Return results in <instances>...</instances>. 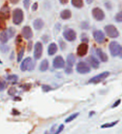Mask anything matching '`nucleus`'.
<instances>
[{
    "label": "nucleus",
    "instance_id": "1a4fd4ad",
    "mask_svg": "<svg viewBox=\"0 0 122 134\" xmlns=\"http://www.w3.org/2000/svg\"><path fill=\"white\" fill-rule=\"evenodd\" d=\"M42 53H43V45L40 42H37L34 45V54H33L36 60H39L41 58Z\"/></svg>",
    "mask_w": 122,
    "mask_h": 134
},
{
    "label": "nucleus",
    "instance_id": "37998d69",
    "mask_svg": "<svg viewBox=\"0 0 122 134\" xmlns=\"http://www.w3.org/2000/svg\"><path fill=\"white\" fill-rule=\"evenodd\" d=\"M119 56H120V58H122V49H121V51H120V54H119Z\"/></svg>",
    "mask_w": 122,
    "mask_h": 134
},
{
    "label": "nucleus",
    "instance_id": "a19ab883",
    "mask_svg": "<svg viewBox=\"0 0 122 134\" xmlns=\"http://www.w3.org/2000/svg\"><path fill=\"white\" fill-rule=\"evenodd\" d=\"M69 0H60V2L62 3V4H66L67 3H68Z\"/></svg>",
    "mask_w": 122,
    "mask_h": 134
},
{
    "label": "nucleus",
    "instance_id": "dca6fc26",
    "mask_svg": "<svg viewBox=\"0 0 122 134\" xmlns=\"http://www.w3.org/2000/svg\"><path fill=\"white\" fill-rule=\"evenodd\" d=\"M58 50V47H57V44H54V43H52L50 44L49 48H48V53L49 55H53V54H54Z\"/></svg>",
    "mask_w": 122,
    "mask_h": 134
},
{
    "label": "nucleus",
    "instance_id": "aec40b11",
    "mask_svg": "<svg viewBox=\"0 0 122 134\" xmlns=\"http://www.w3.org/2000/svg\"><path fill=\"white\" fill-rule=\"evenodd\" d=\"M8 32L7 31H3L0 34V41L2 42L3 44H5L8 40Z\"/></svg>",
    "mask_w": 122,
    "mask_h": 134
},
{
    "label": "nucleus",
    "instance_id": "b1692460",
    "mask_svg": "<svg viewBox=\"0 0 122 134\" xmlns=\"http://www.w3.org/2000/svg\"><path fill=\"white\" fill-rule=\"evenodd\" d=\"M79 112H76V113H74V114H72L71 116H69L68 117V118H67V119L65 120V122L68 123V122H69V121H73L74 119H75V118H76V117L79 116Z\"/></svg>",
    "mask_w": 122,
    "mask_h": 134
},
{
    "label": "nucleus",
    "instance_id": "39448f33",
    "mask_svg": "<svg viewBox=\"0 0 122 134\" xmlns=\"http://www.w3.org/2000/svg\"><path fill=\"white\" fill-rule=\"evenodd\" d=\"M109 75H110V72H108V71H104V72L100 73L98 75H96V76L91 78L89 81V83H91V84L100 83V82L103 81L104 79H106L109 76Z\"/></svg>",
    "mask_w": 122,
    "mask_h": 134
},
{
    "label": "nucleus",
    "instance_id": "5701e85b",
    "mask_svg": "<svg viewBox=\"0 0 122 134\" xmlns=\"http://www.w3.org/2000/svg\"><path fill=\"white\" fill-rule=\"evenodd\" d=\"M119 121H113V122L111 123H106V124H103L101 126V128H109V127H114L115 125H116L117 123H118Z\"/></svg>",
    "mask_w": 122,
    "mask_h": 134
},
{
    "label": "nucleus",
    "instance_id": "ea45409f",
    "mask_svg": "<svg viewBox=\"0 0 122 134\" xmlns=\"http://www.w3.org/2000/svg\"><path fill=\"white\" fill-rule=\"evenodd\" d=\"M10 3H13V4H16V3H18L19 0H9Z\"/></svg>",
    "mask_w": 122,
    "mask_h": 134
},
{
    "label": "nucleus",
    "instance_id": "f8f14e48",
    "mask_svg": "<svg viewBox=\"0 0 122 134\" xmlns=\"http://www.w3.org/2000/svg\"><path fill=\"white\" fill-rule=\"evenodd\" d=\"M94 38L97 43H103L106 40V36H104V33L101 30H96L94 32Z\"/></svg>",
    "mask_w": 122,
    "mask_h": 134
},
{
    "label": "nucleus",
    "instance_id": "0eeeda50",
    "mask_svg": "<svg viewBox=\"0 0 122 134\" xmlns=\"http://www.w3.org/2000/svg\"><path fill=\"white\" fill-rule=\"evenodd\" d=\"M92 14H93V17L97 21H101L104 19V13L100 8H95L92 10Z\"/></svg>",
    "mask_w": 122,
    "mask_h": 134
},
{
    "label": "nucleus",
    "instance_id": "2f4dec72",
    "mask_svg": "<svg viewBox=\"0 0 122 134\" xmlns=\"http://www.w3.org/2000/svg\"><path fill=\"white\" fill-rule=\"evenodd\" d=\"M42 87H43V91H51V90H52V88L50 87L49 86L44 85Z\"/></svg>",
    "mask_w": 122,
    "mask_h": 134
},
{
    "label": "nucleus",
    "instance_id": "72a5a7b5",
    "mask_svg": "<svg viewBox=\"0 0 122 134\" xmlns=\"http://www.w3.org/2000/svg\"><path fill=\"white\" fill-rule=\"evenodd\" d=\"M65 73H67V74H70V73H72V68H71V66L67 65V67L65 68Z\"/></svg>",
    "mask_w": 122,
    "mask_h": 134
},
{
    "label": "nucleus",
    "instance_id": "bb28decb",
    "mask_svg": "<svg viewBox=\"0 0 122 134\" xmlns=\"http://www.w3.org/2000/svg\"><path fill=\"white\" fill-rule=\"evenodd\" d=\"M115 20H116V22H122V11L119 12L118 14H116L115 16Z\"/></svg>",
    "mask_w": 122,
    "mask_h": 134
},
{
    "label": "nucleus",
    "instance_id": "a878e982",
    "mask_svg": "<svg viewBox=\"0 0 122 134\" xmlns=\"http://www.w3.org/2000/svg\"><path fill=\"white\" fill-rule=\"evenodd\" d=\"M7 80H8V81H13V82H15V81H17V80H18V76L15 75H9V76L7 77Z\"/></svg>",
    "mask_w": 122,
    "mask_h": 134
},
{
    "label": "nucleus",
    "instance_id": "f704fd0d",
    "mask_svg": "<svg viewBox=\"0 0 122 134\" xmlns=\"http://www.w3.org/2000/svg\"><path fill=\"white\" fill-rule=\"evenodd\" d=\"M81 26H82L83 29H89V24L86 23V22H83V23L81 24Z\"/></svg>",
    "mask_w": 122,
    "mask_h": 134
},
{
    "label": "nucleus",
    "instance_id": "423d86ee",
    "mask_svg": "<svg viewBox=\"0 0 122 134\" xmlns=\"http://www.w3.org/2000/svg\"><path fill=\"white\" fill-rule=\"evenodd\" d=\"M76 70L79 74H87L90 71V68L85 62H79L76 66Z\"/></svg>",
    "mask_w": 122,
    "mask_h": 134
},
{
    "label": "nucleus",
    "instance_id": "473e14b6",
    "mask_svg": "<svg viewBox=\"0 0 122 134\" xmlns=\"http://www.w3.org/2000/svg\"><path fill=\"white\" fill-rule=\"evenodd\" d=\"M0 50L3 52H7L8 51V47L5 45H3V46H0Z\"/></svg>",
    "mask_w": 122,
    "mask_h": 134
},
{
    "label": "nucleus",
    "instance_id": "f03ea898",
    "mask_svg": "<svg viewBox=\"0 0 122 134\" xmlns=\"http://www.w3.org/2000/svg\"><path fill=\"white\" fill-rule=\"evenodd\" d=\"M24 20V12L20 8H16L13 13V22L14 24H19Z\"/></svg>",
    "mask_w": 122,
    "mask_h": 134
},
{
    "label": "nucleus",
    "instance_id": "4c0bfd02",
    "mask_svg": "<svg viewBox=\"0 0 122 134\" xmlns=\"http://www.w3.org/2000/svg\"><path fill=\"white\" fill-rule=\"evenodd\" d=\"M63 128H64V125H60V127H59V130L56 132V133H60L62 131V130H63Z\"/></svg>",
    "mask_w": 122,
    "mask_h": 134
},
{
    "label": "nucleus",
    "instance_id": "f257e3e1",
    "mask_svg": "<svg viewBox=\"0 0 122 134\" xmlns=\"http://www.w3.org/2000/svg\"><path fill=\"white\" fill-rule=\"evenodd\" d=\"M34 65H35V63L32 60V58L30 57H28L26 59H24V60L22 61L21 63V66L20 68L23 71H25V70H32L33 68H34Z\"/></svg>",
    "mask_w": 122,
    "mask_h": 134
},
{
    "label": "nucleus",
    "instance_id": "58836bf2",
    "mask_svg": "<svg viewBox=\"0 0 122 134\" xmlns=\"http://www.w3.org/2000/svg\"><path fill=\"white\" fill-rule=\"evenodd\" d=\"M60 46H61V48H62V49H65V44H64V42H63L62 40H60Z\"/></svg>",
    "mask_w": 122,
    "mask_h": 134
},
{
    "label": "nucleus",
    "instance_id": "6e6552de",
    "mask_svg": "<svg viewBox=\"0 0 122 134\" xmlns=\"http://www.w3.org/2000/svg\"><path fill=\"white\" fill-rule=\"evenodd\" d=\"M63 35H64L65 39L68 41H74L76 39V34H75V32L73 29H66V30H65Z\"/></svg>",
    "mask_w": 122,
    "mask_h": 134
},
{
    "label": "nucleus",
    "instance_id": "7c9ffc66",
    "mask_svg": "<svg viewBox=\"0 0 122 134\" xmlns=\"http://www.w3.org/2000/svg\"><path fill=\"white\" fill-rule=\"evenodd\" d=\"M5 87V81L3 80H0V91H3Z\"/></svg>",
    "mask_w": 122,
    "mask_h": 134
},
{
    "label": "nucleus",
    "instance_id": "20e7f679",
    "mask_svg": "<svg viewBox=\"0 0 122 134\" xmlns=\"http://www.w3.org/2000/svg\"><path fill=\"white\" fill-rule=\"evenodd\" d=\"M109 48H110V51H111V54H112V56L119 55L122 49L121 46L115 41L111 42L110 45H109Z\"/></svg>",
    "mask_w": 122,
    "mask_h": 134
},
{
    "label": "nucleus",
    "instance_id": "cd10ccee",
    "mask_svg": "<svg viewBox=\"0 0 122 134\" xmlns=\"http://www.w3.org/2000/svg\"><path fill=\"white\" fill-rule=\"evenodd\" d=\"M16 89L14 87H11L9 90H8V95H10V96H14L15 95V93H16Z\"/></svg>",
    "mask_w": 122,
    "mask_h": 134
},
{
    "label": "nucleus",
    "instance_id": "c85d7f7f",
    "mask_svg": "<svg viewBox=\"0 0 122 134\" xmlns=\"http://www.w3.org/2000/svg\"><path fill=\"white\" fill-rule=\"evenodd\" d=\"M15 33V30L13 28H9L8 29V34L9 35V37H13Z\"/></svg>",
    "mask_w": 122,
    "mask_h": 134
},
{
    "label": "nucleus",
    "instance_id": "393cba45",
    "mask_svg": "<svg viewBox=\"0 0 122 134\" xmlns=\"http://www.w3.org/2000/svg\"><path fill=\"white\" fill-rule=\"evenodd\" d=\"M24 48L22 47L20 49L19 53V55H18V62H20L21 60H22V58L24 56Z\"/></svg>",
    "mask_w": 122,
    "mask_h": 134
},
{
    "label": "nucleus",
    "instance_id": "2eb2a0df",
    "mask_svg": "<svg viewBox=\"0 0 122 134\" xmlns=\"http://www.w3.org/2000/svg\"><path fill=\"white\" fill-rule=\"evenodd\" d=\"M96 53H97L98 56L100 57V59L101 60L102 62H106L108 60V56L106 55V53L103 52V50L101 49H96Z\"/></svg>",
    "mask_w": 122,
    "mask_h": 134
},
{
    "label": "nucleus",
    "instance_id": "4468645a",
    "mask_svg": "<svg viewBox=\"0 0 122 134\" xmlns=\"http://www.w3.org/2000/svg\"><path fill=\"white\" fill-rule=\"evenodd\" d=\"M88 62L90 63V65L93 67L95 69H97L99 68V65H100V62L98 61V60L96 58H95L94 56H90L87 59Z\"/></svg>",
    "mask_w": 122,
    "mask_h": 134
},
{
    "label": "nucleus",
    "instance_id": "e433bc0d",
    "mask_svg": "<svg viewBox=\"0 0 122 134\" xmlns=\"http://www.w3.org/2000/svg\"><path fill=\"white\" fill-rule=\"evenodd\" d=\"M120 102H121V100H117V102H115V103L114 105H113V106H112V107H113V108H115V107H117V106H118V105H119V104L120 103Z\"/></svg>",
    "mask_w": 122,
    "mask_h": 134
},
{
    "label": "nucleus",
    "instance_id": "c03bdc74",
    "mask_svg": "<svg viewBox=\"0 0 122 134\" xmlns=\"http://www.w3.org/2000/svg\"><path fill=\"white\" fill-rule=\"evenodd\" d=\"M0 64H2V61L1 60H0Z\"/></svg>",
    "mask_w": 122,
    "mask_h": 134
},
{
    "label": "nucleus",
    "instance_id": "4be33fe9",
    "mask_svg": "<svg viewBox=\"0 0 122 134\" xmlns=\"http://www.w3.org/2000/svg\"><path fill=\"white\" fill-rule=\"evenodd\" d=\"M48 68H49V62H48L47 60H44L40 64L39 70L41 71H45V70H48Z\"/></svg>",
    "mask_w": 122,
    "mask_h": 134
},
{
    "label": "nucleus",
    "instance_id": "a211bd4d",
    "mask_svg": "<svg viewBox=\"0 0 122 134\" xmlns=\"http://www.w3.org/2000/svg\"><path fill=\"white\" fill-rule=\"evenodd\" d=\"M60 17L61 19H69L71 18V12L69 9H65V10H63L60 13Z\"/></svg>",
    "mask_w": 122,
    "mask_h": 134
},
{
    "label": "nucleus",
    "instance_id": "6ab92c4d",
    "mask_svg": "<svg viewBox=\"0 0 122 134\" xmlns=\"http://www.w3.org/2000/svg\"><path fill=\"white\" fill-rule=\"evenodd\" d=\"M75 62V57L73 54H69L67 57V65H69L72 67L74 65Z\"/></svg>",
    "mask_w": 122,
    "mask_h": 134
},
{
    "label": "nucleus",
    "instance_id": "c756f323",
    "mask_svg": "<svg viewBox=\"0 0 122 134\" xmlns=\"http://www.w3.org/2000/svg\"><path fill=\"white\" fill-rule=\"evenodd\" d=\"M29 4H30V0H24V8H26V9L28 8Z\"/></svg>",
    "mask_w": 122,
    "mask_h": 134
},
{
    "label": "nucleus",
    "instance_id": "7ed1b4c3",
    "mask_svg": "<svg viewBox=\"0 0 122 134\" xmlns=\"http://www.w3.org/2000/svg\"><path fill=\"white\" fill-rule=\"evenodd\" d=\"M104 30H106V35L111 38H117L119 36V31L117 30V29L112 24L106 25L104 27Z\"/></svg>",
    "mask_w": 122,
    "mask_h": 134
},
{
    "label": "nucleus",
    "instance_id": "79ce46f5",
    "mask_svg": "<svg viewBox=\"0 0 122 134\" xmlns=\"http://www.w3.org/2000/svg\"><path fill=\"white\" fill-rule=\"evenodd\" d=\"M93 1H94V0H86L87 3H89V4L92 3H93Z\"/></svg>",
    "mask_w": 122,
    "mask_h": 134
},
{
    "label": "nucleus",
    "instance_id": "ddd939ff",
    "mask_svg": "<svg viewBox=\"0 0 122 134\" xmlns=\"http://www.w3.org/2000/svg\"><path fill=\"white\" fill-rule=\"evenodd\" d=\"M22 35L24 36V39L30 40L33 37V32L32 29L29 26H24L22 29Z\"/></svg>",
    "mask_w": 122,
    "mask_h": 134
},
{
    "label": "nucleus",
    "instance_id": "412c9836",
    "mask_svg": "<svg viewBox=\"0 0 122 134\" xmlns=\"http://www.w3.org/2000/svg\"><path fill=\"white\" fill-rule=\"evenodd\" d=\"M71 3H72V5L74 7L77 8H80L84 5L83 0H71Z\"/></svg>",
    "mask_w": 122,
    "mask_h": 134
},
{
    "label": "nucleus",
    "instance_id": "c9c22d12",
    "mask_svg": "<svg viewBox=\"0 0 122 134\" xmlns=\"http://www.w3.org/2000/svg\"><path fill=\"white\" fill-rule=\"evenodd\" d=\"M38 8V3H35L33 5V8H32V10L33 11H36Z\"/></svg>",
    "mask_w": 122,
    "mask_h": 134
},
{
    "label": "nucleus",
    "instance_id": "9b49d317",
    "mask_svg": "<svg viewBox=\"0 0 122 134\" xmlns=\"http://www.w3.org/2000/svg\"><path fill=\"white\" fill-rule=\"evenodd\" d=\"M88 52V44L85 43L80 44L77 49V54L79 56H85Z\"/></svg>",
    "mask_w": 122,
    "mask_h": 134
},
{
    "label": "nucleus",
    "instance_id": "9d476101",
    "mask_svg": "<svg viewBox=\"0 0 122 134\" xmlns=\"http://www.w3.org/2000/svg\"><path fill=\"white\" fill-rule=\"evenodd\" d=\"M53 66L56 69H61L65 67V60L63 57L61 56H57L54 58L53 61Z\"/></svg>",
    "mask_w": 122,
    "mask_h": 134
},
{
    "label": "nucleus",
    "instance_id": "f3484780",
    "mask_svg": "<svg viewBox=\"0 0 122 134\" xmlns=\"http://www.w3.org/2000/svg\"><path fill=\"white\" fill-rule=\"evenodd\" d=\"M33 27H34L35 29L37 30H39L42 28L44 27V22L43 20L40 19H37L34 20V22H33Z\"/></svg>",
    "mask_w": 122,
    "mask_h": 134
}]
</instances>
